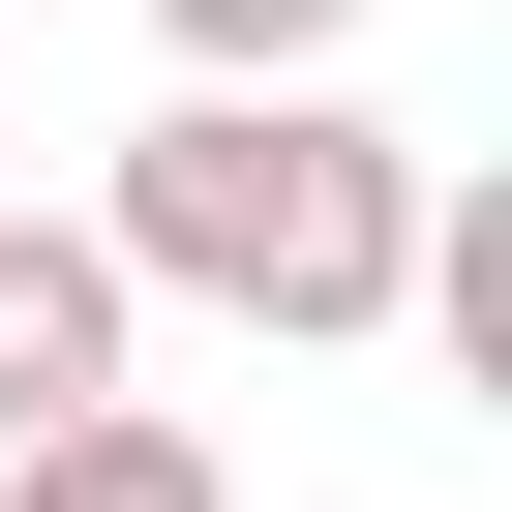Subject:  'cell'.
<instances>
[{"label": "cell", "instance_id": "6da1fadb", "mask_svg": "<svg viewBox=\"0 0 512 512\" xmlns=\"http://www.w3.org/2000/svg\"><path fill=\"white\" fill-rule=\"evenodd\" d=\"M121 302H241V332H392L422 302V151L362 91H181L91 211Z\"/></svg>", "mask_w": 512, "mask_h": 512}, {"label": "cell", "instance_id": "7a4b0ae2", "mask_svg": "<svg viewBox=\"0 0 512 512\" xmlns=\"http://www.w3.org/2000/svg\"><path fill=\"white\" fill-rule=\"evenodd\" d=\"M121 272H91V211H0V452H61V422H121Z\"/></svg>", "mask_w": 512, "mask_h": 512}, {"label": "cell", "instance_id": "3957f363", "mask_svg": "<svg viewBox=\"0 0 512 512\" xmlns=\"http://www.w3.org/2000/svg\"><path fill=\"white\" fill-rule=\"evenodd\" d=\"M0 512H241V482H211V422L121 392V422H61V452H0Z\"/></svg>", "mask_w": 512, "mask_h": 512}, {"label": "cell", "instance_id": "277c9868", "mask_svg": "<svg viewBox=\"0 0 512 512\" xmlns=\"http://www.w3.org/2000/svg\"><path fill=\"white\" fill-rule=\"evenodd\" d=\"M151 31H181V91H332L362 0H151Z\"/></svg>", "mask_w": 512, "mask_h": 512}]
</instances>
